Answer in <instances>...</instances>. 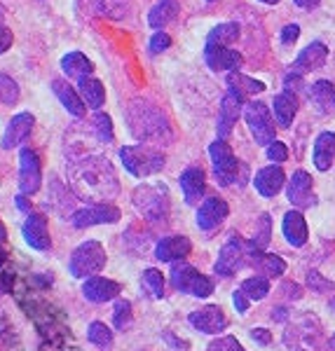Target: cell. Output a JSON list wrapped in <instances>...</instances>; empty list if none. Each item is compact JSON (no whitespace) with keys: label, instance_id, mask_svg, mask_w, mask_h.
<instances>
[{"label":"cell","instance_id":"cell-1","mask_svg":"<svg viewBox=\"0 0 335 351\" xmlns=\"http://www.w3.org/2000/svg\"><path fill=\"white\" fill-rule=\"evenodd\" d=\"M71 183L78 195L87 199H111L120 192L111 162L101 155H89L71 167Z\"/></svg>","mask_w":335,"mask_h":351},{"label":"cell","instance_id":"cell-2","mask_svg":"<svg viewBox=\"0 0 335 351\" xmlns=\"http://www.w3.org/2000/svg\"><path fill=\"white\" fill-rule=\"evenodd\" d=\"M127 124L129 132L143 143L169 145L174 141V132L164 112L146 99H134L127 106Z\"/></svg>","mask_w":335,"mask_h":351},{"label":"cell","instance_id":"cell-3","mask_svg":"<svg viewBox=\"0 0 335 351\" xmlns=\"http://www.w3.org/2000/svg\"><path fill=\"white\" fill-rule=\"evenodd\" d=\"M120 160L129 173L136 178H146L164 169V155L150 145H124L120 150Z\"/></svg>","mask_w":335,"mask_h":351},{"label":"cell","instance_id":"cell-4","mask_svg":"<svg viewBox=\"0 0 335 351\" xmlns=\"http://www.w3.org/2000/svg\"><path fill=\"white\" fill-rule=\"evenodd\" d=\"M106 267V251L99 241H84L73 251L68 260V271L76 279H89Z\"/></svg>","mask_w":335,"mask_h":351},{"label":"cell","instance_id":"cell-5","mask_svg":"<svg viewBox=\"0 0 335 351\" xmlns=\"http://www.w3.org/2000/svg\"><path fill=\"white\" fill-rule=\"evenodd\" d=\"M134 206L143 213V218L160 223L169 216V192L164 185H141L134 190Z\"/></svg>","mask_w":335,"mask_h":351},{"label":"cell","instance_id":"cell-6","mask_svg":"<svg viewBox=\"0 0 335 351\" xmlns=\"http://www.w3.org/2000/svg\"><path fill=\"white\" fill-rule=\"evenodd\" d=\"M172 286L195 298H209L213 293V281L185 263H176L172 267Z\"/></svg>","mask_w":335,"mask_h":351},{"label":"cell","instance_id":"cell-7","mask_svg":"<svg viewBox=\"0 0 335 351\" xmlns=\"http://www.w3.org/2000/svg\"><path fill=\"white\" fill-rule=\"evenodd\" d=\"M244 120H246L249 129H251L255 143L270 145L275 143V120H272L270 110L260 101H249L244 106Z\"/></svg>","mask_w":335,"mask_h":351},{"label":"cell","instance_id":"cell-8","mask_svg":"<svg viewBox=\"0 0 335 351\" xmlns=\"http://www.w3.org/2000/svg\"><path fill=\"white\" fill-rule=\"evenodd\" d=\"M209 155H211V164H213V176L218 185H232L237 180V157L232 155V148L225 141H216L209 148Z\"/></svg>","mask_w":335,"mask_h":351},{"label":"cell","instance_id":"cell-9","mask_svg":"<svg viewBox=\"0 0 335 351\" xmlns=\"http://www.w3.org/2000/svg\"><path fill=\"white\" fill-rule=\"evenodd\" d=\"M43 183L41 157L33 148H24L19 155V190L21 195H36Z\"/></svg>","mask_w":335,"mask_h":351},{"label":"cell","instance_id":"cell-10","mask_svg":"<svg viewBox=\"0 0 335 351\" xmlns=\"http://www.w3.org/2000/svg\"><path fill=\"white\" fill-rule=\"evenodd\" d=\"M120 220V208L113 204H94V206H84L80 211L73 213L71 223L78 230L94 228V225H111Z\"/></svg>","mask_w":335,"mask_h":351},{"label":"cell","instance_id":"cell-11","mask_svg":"<svg viewBox=\"0 0 335 351\" xmlns=\"http://www.w3.org/2000/svg\"><path fill=\"white\" fill-rule=\"evenodd\" d=\"M246 243L240 237H230V241L220 248V256L216 260V274L220 276H232L237 269H242L246 265Z\"/></svg>","mask_w":335,"mask_h":351},{"label":"cell","instance_id":"cell-12","mask_svg":"<svg viewBox=\"0 0 335 351\" xmlns=\"http://www.w3.org/2000/svg\"><path fill=\"white\" fill-rule=\"evenodd\" d=\"M188 321L200 332H207V335H216V332H220V330L228 328V319H225L223 309L216 307V304H207V307L192 311V314L188 316Z\"/></svg>","mask_w":335,"mask_h":351},{"label":"cell","instance_id":"cell-13","mask_svg":"<svg viewBox=\"0 0 335 351\" xmlns=\"http://www.w3.org/2000/svg\"><path fill=\"white\" fill-rule=\"evenodd\" d=\"M24 239L31 248L36 251H49L52 248V239H49V230H47V218L43 213H28L26 223H24Z\"/></svg>","mask_w":335,"mask_h":351},{"label":"cell","instance_id":"cell-14","mask_svg":"<svg viewBox=\"0 0 335 351\" xmlns=\"http://www.w3.org/2000/svg\"><path fill=\"white\" fill-rule=\"evenodd\" d=\"M33 124H36V117H33L31 112H19V115H14L12 120H10L8 129H5L0 145H3L5 150L21 145L28 138V134L33 132Z\"/></svg>","mask_w":335,"mask_h":351},{"label":"cell","instance_id":"cell-15","mask_svg":"<svg viewBox=\"0 0 335 351\" xmlns=\"http://www.w3.org/2000/svg\"><path fill=\"white\" fill-rule=\"evenodd\" d=\"M228 213H230L228 204L223 199H218V197H211V199L204 202L200 206V211H197V225H200V230L204 232H211L228 218Z\"/></svg>","mask_w":335,"mask_h":351},{"label":"cell","instance_id":"cell-16","mask_svg":"<svg viewBox=\"0 0 335 351\" xmlns=\"http://www.w3.org/2000/svg\"><path fill=\"white\" fill-rule=\"evenodd\" d=\"M82 295L89 300V302H108V300L120 295V284L111 279H104V276H89L82 284Z\"/></svg>","mask_w":335,"mask_h":351},{"label":"cell","instance_id":"cell-17","mask_svg":"<svg viewBox=\"0 0 335 351\" xmlns=\"http://www.w3.org/2000/svg\"><path fill=\"white\" fill-rule=\"evenodd\" d=\"M192 243L188 237H164L155 246V258L162 263H178L185 256H190Z\"/></svg>","mask_w":335,"mask_h":351},{"label":"cell","instance_id":"cell-18","mask_svg":"<svg viewBox=\"0 0 335 351\" xmlns=\"http://www.w3.org/2000/svg\"><path fill=\"white\" fill-rule=\"evenodd\" d=\"M288 202L298 208H308L314 204L312 195V176L308 171H295L291 183H288Z\"/></svg>","mask_w":335,"mask_h":351},{"label":"cell","instance_id":"cell-19","mask_svg":"<svg viewBox=\"0 0 335 351\" xmlns=\"http://www.w3.org/2000/svg\"><path fill=\"white\" fill-rule=\"evenodd\" d=\"M328 59V47L323 43H312L303 52L298 54L293 64V73L295 75H305V73H312L314 68L323 66V61Z\"/></svg>","mask_w":335,"mask_h":351},{"label":"cell","instance_id":"cell-20","mask_svg":"<svg viewBox=\"0 0 335 351\" xmlns=\"http://www.w3.org/2000/svg\"><path fill=\"white\" fill-rule=\"evenodd\" d=\"M242 110V99L235 92H228L225 99L220 101V117H218V138L225 141L232 132V127L237 124Z\"/></svg>","mask_w":335,"mask_h":351},{"label":"cell","instance_id":"cell-21","mask_svg":"<svg viewBox=\"0 0 335 351\" xmlns=\"http://www.w3.org/2000/svg\"><path fill=\"white\" fill-rule=\"evenodd\" d=\"M181 190H183L185 202L195 206L197 202L204 197V190H207V183H204V171L200 167H188L178 178Z\"/></svg>","mask_w":335,"mask_h":351},{"label":"cell","instance_id":"cell-22","mask_svg":"<svg viewBox=\"0 0 335 351\" xmlns=\"http://www.w3.org/2000/svg\"><path fill=\"white\" fill-rule=\"evenodd\" d=\"M204 59L211 71H237L242 64V54H237L235 49L230 47H218V45H207V52H204Z\"/></svg>","mask_w":335,"mask_h":351},{"label":"cell","instance_id":"cell-23","mask_svg":"<svg viewBox=\"0 0 335 351\" xmlns=\"http://www.w3.org/2000/svg\"><path fill=\"white\" fill-rule=\"evenodd\" d=\"M52 92L56 94V99L61 101V106L71 112L73 117H84V110H87V104L82 101L80 92L71 87L66 80H54L52 82Z\"/></svg>","mask_w":335,"mask_h":351},{"label":"cell","instance_id":"cell-24","mask_svg":"<svg viewBox=\"0 0 335 351\" xmlns=\"http://www.w3.org/2000/svg\"><path fill=\"white\" fill-rule=\"evenodd\" d=\"M284 180H286V176H284L279 167H265L255 173L253 183H255V190L263 197H275L277 192L284 188Z\"/></svg>","mask_w":335,"mask_h":351},{"label":"cell","instance_id":"cell-25","mask_svg":"<svg viewBox=\"0 0 335 351\" xmlns=\"http://www.w3.org/2000/svg\"><path fill=\"white\" fill-rule=\"evenodd\" d=\"M284 237L291 246H305L308 243V223L300 211H288L284 216Z\"/></svg>","mask_w":335,"mask_h":351},{"label":"cell","instance_id":"cell-26","mask_svg":"<svg viewBox=\"0 0 335 351\" xmlns=\"http://www.w3.org/2000/svg\"><path fill=\"white\" fill-rule=\"evenodd\" d=\"M61 71H64L71 80H84V77L92 75L94 64L82 52H68L64 59H61Z\"/></svg>","mask_w":335,"mask_h":351},{"label":"cell","instance_id":"cell-27","mask_svg":"<svg viewBox=\"0 0 335 351\" xmlns=\"http://www.w3.org/2000/svg\"><path fill=\"white\" fill-rule=\"evenodd\" d=\"M310 96L314 101V106L323 115H335V87L328 80H316L312 84Z\"/></svg>","mask_w":335,"mask_h":351},{"label":"cell","instance_id":"cell-28","mask_svg":"<svg viewBox=\"0 0 335 351\" xmlns=\"http://www.w3.org/2000/svg\"><path fill=\"white\" fill-rule=\"evenodd\" d=\"M84 8L108 19H124L129 14V0H82Z\"/></svg>","mask_w":335,"mask_h":351},{"label":"cell","instance_id":"cell-29","mask_svg":"<svg viewBox=\"0 0 335 351\" xmlns=\"http://www.w3.org/2000/svg\"><path fill=\"white\" fill-rule=\"evenodd\" d=\"M333 155H335V134L323 132L314 143V167L319 171H328L333 164Z\"/></svg>","mask_w":335,"mask_h":351},{"label":"cell","instance_id":"cell-30","mask_svg":"<svg viewBox=\"0 0 335 351\" xmlns=\"http://www.w3.org/2000/svg\"><path fill=\"white\" fill-rule=\"evenodd\" d=\"M228 87H230V92H235L242 101H246L249 96H255V94L265 92L263 82L251 80V77L242 75V73H237V71H232L228 75Z\"/></svg>","mask_w":335,"mask_h":351},{"label":"cell","instance_id":"cell-31","mask_svg":"<svg viewBox=\"0 0 335 351\" xmlns=\"http://www.w3.org/2000/svg\"><path fill=\"white\" fill-rule=\"evenodd\" d=\"M176 14H178V3H176V0H157V3L152 5L150 14H148V24L152 28H162V26H167L169 21H174Z\"/></svg>","mask_w":335,"mask_h":351},{"label":"cell","instance_id":"cell-32","mask_svg":"<svg viewBox=\"0 0 335 351\" xmlns=\"http://www.w3.org/2000/svg\"><path fill=\"white\" fill-rule=\"evenodd\" d=\"M295 110H298V99L291 92H284L275 99V117L279 127H291Z\"/></svg>","mask_w":335,"mask_h":351},{"label":"cell","instance_id":"cell-33","mask_svg":"<svg viewBox=\"0 0 335 351\" xmlns=\"http://www.w3.org/2000/svg\"><path fill=\"white\" fill-rule=\"evenodd\" d=\"M80 96H82V101L89 106V108H101L104 106V101H106V89H104V84H101V80H96V77H84V80H80Z\"/></svg>","mask_w":335,"mask_h":351},{"label":"cell","instance_id":"cell-34","mask_svg":"<svg viewBox=\"0 0 335 351\" xmlns=\"http://www.w3.org/2000/svg\"><path fill=\"white\" fill-rule=\"evenodd\" d=\"M237 38H240V26L228 21V24H218L211 33H209L207 45H211V47L213 45H218V47H230Z\"/></svg>","mask_w":335,"mask_h":351},{"label":"cell","instance_id":"cell-35","mask_svg":"<svg viewBox=\"0 0 335 351\" xmlns=\"http://www.w3.org/2000/svg\"><path fill=\"white\" fill-rule=\"evenodd\" d=\"M87 339L92 344H96L99 349H111L113 347V330L101 321H94L87 328Z\"/></svg>","mask_w":335,"mask_h":351},{"label":"cell","instance_id":"cell-36","mask_svg":"<svg viewBox=\"0 0 335 351\" xmlns=\"http://www.w3.org/2000/svg\"><path fill=\"white\" fill-rule=\"evenodd\" d=\"M242 291L246 293L249 300H263L270 293V281L268 276H251L242 284Z\"/></svg>","mask_w":335,"mask_h":351},{"label":"cell","instance_id":"cell-37","mask_svg":"<svg viewBox=\"0 0 335 351\" xmlns=\"http://www.w3.org/2000/svg\"><path fill=\"white\" fill-rule=\"evenodd\" d=\"M143 288L150 293V298L160 300L164 298V279H162V271L157 269H146L143 271Z\"/></svg>","mask_w":335,"mask_h":351},{"label":"cell","instance_id":"cell-38","mask_svg":"<svg viewBox=\"0 0 335 351\" xmlns=\"http://www.w3.org/2000/svg\"><path fill=\"white\" fill-rule=\"evenodd\" d=\"M19 101V84L12 77L0 75V104L5 106H14Z\"/></svg>","mask_w":335,"mask_h":351},{"label":"cell","instance_id":"cell-39","mask_svg":"<svg viewBox=\"0 0 335 351\" xmlns=\"http://www.w3.org/2000/svg\"><path fill=\"white\" fill-rule=\"evenodd\" d=\"M94 132H96V136H99V141H104V143H111V141H113L111 115H106V112H96V115H94Z\"/></svg>","mask_w":335,"mask_h":351},{"label":"cell","instance_id":"cell-40","mask_svg":"<svg viewBox=\"0 0 335 351\" xmlns=\"http://www.w3.org/2000/svg\"><path fill=\"white\" fill-rule=\"evenodd\" d=\"M113 321H115V328H120V330H124V328L132 324V302L117 300L115 311H113Z\"/></svg>","mask_w":335,"mask_h":351},{"label":"cell","instance_id":"cell-41","mask_svg":"<svg viewBox=\"0 0 335 351\" xmlns=\"http://www.w3.org/2000/svg\"><path fill=\"white\" fill-rule=\"evenodd\" d=\"M251 243L255 248H260V251H263V248L270 243V216H268V213H263V216H260V228H258V232H255Z\"/></svg>","mask_w":335,"mask_h":351},{"label":"cell","instance_id":"cell-42","mask_svg":"<svg viewBox=\"0 0 335 351\" xmlns=\"http://www.w3.org/2000/svg\"><path fill=\"white\" fill-rule=\"evenodd\" d=\"M209 351H246V349L235 337H218L216 342L209 344Z\"/></svg>","mask_w":335,"mask_h":351},{"label":"cell","instance_id":"cell-43","mask_svg":"<svg viewBox=\"0 0 335 351\" xmlns=\"http://www.w3.org/2000/svg\"><path fill=\"white\" fill-rule=\"evenodd\" d=\"M308 284H310L312 291H316V293H328V291H333V288H335L331 281L323 279L319 271H310V274H308Z\"/></svg>","mask_w":335,"mask_h":351},{"label":"cell","instance_id":"cell-44","mask_svg":"<svg viewBox=\"0 0 335 351\" xmlns=\"http://www.w3.org/2000/svg\"><path fill=\"white\" fill-rule=\"evenodd\" d=\"M169 45H172V38H169L167 33H157V36H152V40H150V52L160 54L164 49H169Z\"/></svg>","mask_w":335,"mask_h":351},{"label":"cell","instance_id":"cell-45","mask_svg":"<svg viewBox=\"0 0 335 351\" xmlns=\"http://www.w3.org/2000/svg\"><path fill=\"white\" fill-rule=\"evenodd\" d=\"M268 157L272 162H284L288 157V150H286V145L279 143V141H275V143H270L268 145Z\"/></svg>","mask_w":335,"mask_h":351},{"label":"cell","instance_id":"cell-46","mask_svg":"<svg viewBox=\"0 0 335 351\" xmlns=\"http://www.w3.org/2000/svg\"><path fill=\"white\" fill-rule=\"evenodd\" d=\"M12 43H14L12 31H10L8 26H0V54L8 52V49L12 47Z\"/></svg>","mask_w":335,"mask_h":351},{"label":"cell","instance_id":"cell-47","mask_svg":"<svg viewBox=\"0 0 335 351\" xmlns=\"http://www.w3.org/2000/svg\"><path fill=\"white\" fill-rule=\"evenodd\" d=\"M298 36H300L298 24H288V26L281 31V43H284V45H293L295 40H298Z\"/></svg>","mask_w":335,"mask_h":351},{"label":"cell","instance_id":"cell-48","mask_svg":"<svg viewBox=\"0 0 335 351\" xmlns=\"http://www.w3.org/2000/svg\"><path fill=\"white\" fill-rule=\"evenodd\" d=\"M232 302H235V307L240 314H246V309H249V298H246V293L242 291H235V295H232Z\"/></svg>","mask_w":335,"mask_h":351},{"label":"cell","instance_id":"cell-49","mask_svg":"<svg viewBox=\"0 0 335 351\" xmlns=\"http://www.w3.org/2000/svg\"><path fill=\"white\" fill-rule=\"evenodd\" d=\"M251 337L255 339V342H260V344H270V330H265V328H253L251 330Z\"/></svg>","mask_w":335,"mask_h":351},{"label":"cell","instance_id":"cell-50","mask_svg":"<svg viewBox=\"0 0 335 351\" xmlns=\"http://www.w3.org/2000/svg\"><path fill=\"white\" fill-rule=\"evenodd\" d=\"M298 8H305V10H310V8H316V5L321 3V0H293Z\"/></svg>","mask_w":335,"mask_h":351},{"label":"cell","instance_id":"cell-51","mask_svg":"<svg viewBox=\"0 0 335 351\" xmlns=\"http://www.w3.org/2000/svg\"><path fill=\"white\" fill-rule=\"evenodd\" d=\"M16 206H19L24 213H31V204L26 202V197H24V195H19V197H16Z\"/></svg>","mask_w":335,"mask_h":351},{"label":"cell","instance_id":"cell-52","mask_svg":"<svg viewBox=\"0 0 335 351\" xmlns=\"http://www.w3.org/2000/svg\"><path fill=\"white\" fill-rule=\"evenodd\" d=\"M5 239H8V232H5V225L0 223V243H3Z\"/></svg>","mask_w":335,"mask_h":351},{"label":"cell","instance_id":"cell-53","mask_svg":"<svg viewBox=\"0 0 335 351\" xmlns=\"http://www.w3.org/2000/svg\"><path fill=\"white\" fill-rule=\"evenodd\" d=\"M5 291H8V284H5V281L0 279V293H5Z\"/></svg>","mask_w":335,"mask_h":351},{"label":"cell","instance_id":"cell-54","mask_svg":"<svg viewBox=\"0 0 335 351\" xmlns=\"http://www.w3.org/2000/svg\"><path fill=\"white\" fill-rule=\"evenodd\" d=\"M260 3H268V5H277L279 0H260Z\"/></svg>","mask_w":335,"mask_h":351},{"label":"cell","instance_id":"cell-55","mask_svg":"<svg viewBox=\"0 0 335 351\" xmlns=\"http://www.w3.org/2000/svg\"><path fill=\"white\" fill-rule=\"evenodd\" d=\"M331 347H333V349H335V335H333V337H331Z\"/></svg>","mask_w":335,"mask_h":351},{"label":"cell","instance_id":"cell-56","mask_svg":"<svg viewBox=\"0 0 335 351\" xmlns=\"http://www.w3.org/2000/svg\"><path fill=\"white\" fill-rule=\"evenodd\" d=\"M209 3H211V0H209Z\"/></svg>","mask_w":335,"mask_h":351}]
</instances>
